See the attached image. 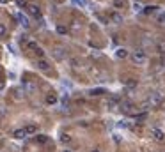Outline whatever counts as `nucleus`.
Wrapping results in <instances>:
<instances>
[{
  "instance_id": "nucleus-40",
  "label": "nucleus",
  "mask_w": 165,
  "mask_h": 152,
  "mask_svg": "<svg viewBox=\"0 0 165 152\" xmlns=\"http://www.w3.org/2000/svg\"><path fill=\"white\" fill-rule=\"evenodd\" d=\"M133 2H137V4H138V2H140V0H133Z\"/></svg>"
},
{
  "instance_id": "nucleus-8",
  "label": "nucleus",
  "mask_w": 165,
  "mask_h": 152,
  "mask_svg": "<svg viewBox=\"0 0 165 152\" xmlns=\"http://www.w3.org/2000/svg\"><path fill=\"white\" fill-rule=\"evenodd\" d=\"M108 18H110V21L115 23V25H121L122 21H124V18H122V14H119V13H115V11H112L110 14H108Z\"/></svg>"
},
{
  "instance_id": "nucleus-21",
  "label": "nucleus",
  "mask_w": 165,
  "mask_h": 152,
  "mask_svg": "<svg viewBox=\"0 0 165 152\" xmlns=\"http://www.w3.org/2000/svg\"><path fill=\"white\" fill-rule=\"evenodd\" d=\"M36 142L37 143H46V142H48V136H46V134H37Z\"/></svg>"
},
{
  "instance_id": "nucleus-29",
  "label": "nucleus",
  "mask_w": 165,
  "mask_h": 152,
  "mask_svg": "<svg viewBox=\"0 0 165 152\" xmlns=\"http://www.w3.org/2000/svg\"><path fill=\"white\" fill-rule=\"evenodd\" d=\"M57 34H62V36H64V34H68V29L62 27V25H59V27H57Z\"/></svg>"
},
{
  "instance_id": "nucleus-36",
  "label": "nucleus",
  "mask_w": 165,
  "mask_h": 152,
  "mask_svg": "<svg viewBox=\"0 0 165 152\" xmlns=\"http://www.w3.org/2000/svg\"><path fill=\"white\" fill-rule=\"evenodd\" d=\"M114 142H117V143H119V142H121V136H119V134H114Z\"/></svg>"
},
{
  "instance_id": "nucleus-23",
  "label": "nucleus",
  "mask_w": 165,
  "mask_h": 152,
  "mask_svg": "<svg viewBox=\"0 0 165 152\" xmlns=\"http://www.w3.org/2000/svg\"><path fill=\"white\" fill-rule=\"evenodd\" d=\"M73 4H76V6H80V7H87V6H89L87 0H73Z\"/></svg>"
},
{
  "instance_id": "nucleus-39",
  "label": "nucleus",
  "mask_w": 165,
  "mask_h": 152,
  "mask_svg": "<svg viewBox=\"0 0 165 152\" xmlns=\"http://www.w3.org/2000/svg\"><path fill=\"white\" fill-rule=\"evenodd\" d=\"M62 152H73V150H69V149H66V150H62Z\"/></svg>"
},
{
  "instance_id": "nucleus-10",
  "label": "nucleus",
  "mask_w": 165,
  "mask_h": 152,
  "mask_svg": "<svg viewBox=\"0 0 165 152\" xmlns=\"http://www.w3.org/2000/svg\"><path fill=\"white\" fill-rule=\"evenodd\" d=\"M52 55H53L55 60H64L66 58V50L64 48H55V50L52 51Z\"/></svg>"
},
{
  "instance_id": "nucleus-28",
  "label": "nucleus",
  "mask_w": 165,
  "mask_h": 152,
  "mask_svg": "<svg viewBox=\"0 0 165 152\" xmlns=\"http://www.w3.org/2000/svg\"><path fill=\"white\" fill-rule=\"evenodd\" d=\"M7 34V29H6V25L4 23H0V37H4Z\"/></svg>"
},
{
  "instance_id": "nucleus-17",
  "label": "nucleus",
  "mask_w": 165,
  "mask_h": 152,
  "mask_svg": "<svg viewBox=\"0 0 165 152\" xmlns=\"http://www.w3.org/2000/svg\"><path fill=\"white\" fill-rule=\"evenodd\" d=\"M14 138H16V140H23V138H27L25 129H16L14 131Z\"/></svg>"
},
{
  "instance_id": "nucleus-15",
  "label": "nucleus",
  "mask_w": 165,
  "mask_h": 152,
  "mask_svg": "<svg viewBox=\"0 0 165 152\" xmlns=\"http://www.w3.org/2000/svg\"><path fill=\"white\" fill-rule=\"evenodd\" d=\"M115 57L117 58H126L128 57V50H126V48H117V50H115Z\"/></svg>"
},
{
  "instance_id": "nucleus-12",
  "label": "nucleus",
  "mask_w": 165,
  "mask_h": 152,
  "mask_svg": "<svg viewBox=\"0 0 165 152\" xmlns=\"http://www.w3.org/2000/svg\"><path fill=\"white\" fill-rule=\"evenodd\" d=\"M87 94L93 95V97H98V95L107 94V90H105V88H101V87H98V88H91V90H87Z\"/></svg>"
},
{
  "instance_id": "nucleus-34",
  "label": "nucleus",
  "mask_w": 165,
  "mask_h": 152,
  "mask_svg": "<svg viewBox=\"0 0 165 152\" xmlns=\"http://www.w3.org/2000/svg\"><path fill=\"white\" fill-rule=\"evenodd\" d=\"M114 6H115V7H122V6H124V2H122V0H115Z\"/></svg>"
},
{
  "instance_id": "nucleus-14",
  "label": "nucleus",
  "mask_w": 165,
  "mask_h": 152,
  "mask_svg": "<svg viewBox=\"0 0 165 152\" xmlns=\"http://www.w3.org/2000/svg\"><path fill=\"white\" fill-rule=\"evenodd\" d=\"M23 129H25L27 136H29V134H36V133H37V126H34V124H29V126H25Z\"/></svg>"
},
{
  "instance_id": "nucleus-6",
  "label": "nucleus",
  "mask_w": 165,
  "mask_h": 152,
  "mask_svg": "<svg viewBox=\"0 0 165 152\" xmlns=\"http://www.w3.org/2000/svg\"><path fill=\"white\" fill-rule=\"evenodd\" d=\"M14 16H16V20H18V23L22 25L23 29H29V25H30V23H29V18H27V16L23 14V13H16Z\"/></svg>"
},
{
  "instance_id": "nucleus-5",
  "label": "nucleus",
  "mask_w": 165,
  "mask_h": 152,
  "mask_svg": "<svg viewBox=\"0 0 165 152\" xmlns=\"http://www.w3.org/2000/svg\"><path fill=\"white\" fill-rule=\"evenodd\" d=\"M119 103H121V97H119L117 94H114V95H112V97L107 101V108H108V110H115L117 106H119Z\"/></svg>"
},
{
  "instance_id": "nucleus-24",
  "label": "nucleus",
  "mask_w": 165,
  "mask_h": 152,
  "mask_svg": "<svg viewBox=\"0 0 165 152\" xmlns=\"http://www.w3.org/2000/svg\"><path fill=\"white\" fill-rule=\"evenodd\" d=\"M115 127H119V129H126V127H128V122H126V120H119V122L115 124Z\"/></svg>"
},
{
  "instance_id": "nucleus-9",
  "label": "nucleus",
  "mask_w": 165,
  "mask_h": 152,
  "mask_svg": "<svg viewBox=\"0 0 165 152\" xmlns=\"http://www.w3.org/2000/svg\"><path fill=\"white\" fill-rule=\"evenodd\" d=\"M23 92L25 94H32V92H36V83H32V81H23Z\"/></svg>"
},
{
  "instance_id": "nucleus-16",
  "label": "nucleus",
  "mask_w": 165,
  "mask_h": 152,
  "mask_svg": "<svg viewBox=\"0 0 165 152\" xmlns=\"http://www.w3.org/2000/svg\"><path fill=\"white\" fill-rule=\"evenodd\" d=\"M156 51L158 53H162V55H165V39L156 41Z\"/></svg>"
},
{
  "instance_id": "nucleus-11",
  "label": "nucleus",
  "mask_w": 165,
  "mask_h": 152,
  "mask_svg": "<svg viewBox=\"0 0 165 152\" xmlns=\"http://www.w3.org/2000/svg\"><path fill=\"white\" fill-rule=\"evenodd\" d=\"M36 65H37V69H41V71H48V69H50V62L44 60V58H39L36 62Z\"/></svg>"
},
{
  "instance_id": "nucleus-31",
  "label": "nucleus",
  "mask_w": 165,
  "mask_h": 152,
  "mask_svg": "<svg viewBox=\"0 0 165 152\" xmlns=\"http://www.w3.org/2000/svg\"><path fill=\"white\" fill-rule=\"evenodd\" d=\"M142 6H140V4H137V2H135V4H133V11H135V13H142Z\"/></svg>"
},
{
  "instance_id": "nucleus-38",
  "label": "nucleus",
  "mask_w": 165,
  "mask_h": 152,
  "mask_svg": "<svg viewBox=\"0 0 165 152\" xmlns=\"http://www.w3.org/2000/svg\"><path fill=\"white\" fill-rule=\"evenodd\" d=\"M93 152H101V150H100V149H94V150H93Z\"/></svg>"
},
{
  "instance_id": "nucleus-33",
  "label": "nucleus",
  "mask_w": 165,
  "mask_h": 152,
  "mask_svg": "<svg viewBox=\"0 0 165 152\" xmlns=\"http://www.w3.org/2000/svg\"><path fill=\"white\" fill-rule=\"evenodd\" d=\"M16 4H18L20 7H27V2H25V0H16Z\"/></svg>"
},
{
  "instance_id": "nucleus-30",
  "label": "nucleus",
  "mask_w": 165,
  "mask_h": 152,
  "mask_svg": "<svg viewBox=\"0 0 165 152\" xmlns=\"http://www.w3.org/2000/svg\"><path fill=\"white\" fill-rule=\"evenodd\" d=\"M69 64H71V67H80V60H78V58H71V60H69Z\"/></svg>"
},
{
  "instance_id": "nucleus-2",
  "label": "nucleus",
  "mask_w": 165,
  "mask_h": 152,
  "mask_svg": "<svg viewBox=\"0 0 165 152\" xmlns=\"http://www.w3.org/2000/svg\"><path fill=\"white\" fill-rule=\"evenodd\" d=\"M117 108L121 110L124 115H131V113H137V111H138V108H137V106H135L131 101H130V99H124V101H121Z\"/></svg>"
},
{
  "instance_id": "nucleus-27",
  "label": "nucleus",
  "mask_w": 165,
  "mask_h": 152,
  "mask_svg": "<svg viewBox=\"0 0 165 152\" xmlns=\"http://www.w3.org/2000/svg\"><path fill=\"white\" fill-rule=\"evenodd\" d=\"M60 85H62L64 88H71L73 87V83L69 80H62V81H60Z\"/></svg>"
},
{
  "instance_id": "nucleus-1",
  "label": "nucleus",
  "mask_w": 165,
  "mask_h": 152,
  "mask_svg": "<svg viewBox=\"0 0 165 152\" xmlns=\"http://www.w3.org/2000/svg\"><path fill=\"white\" fill-rule=\"evenodd\" d=\"M162 101H163V94H162V92H153V94L147 97V101L142 104V110L146 111L147 108H158V106L162 104Z\"/></svg>"
},
{
  "instance_id": "nucleus-4",
  "label": "nucleus",
  "mask_w": 165,
  "mask_h": 152,
  "mask_svg": "<svg viewBox=\"0 0 165 152\" xmlns=\"http://www.w3.org/2000/svg\"><path fill=\"white\" fill-rule=\"evenodd\" d=\"M27 13H29L32 18H36V20H41V9L37 7L36 4H27Z\"/></svg>"
},
{
  "instance_id": "nucleus-3",
  "label": "nucleus",
  "mask_w": 165,
  "mask_h": 152,
  "mask_svg": "<svg viewBox=\"0 0 165 152\" xmlns=\"http://www.w3.org/2000/svg\"><path fill=\"white\" fill-rule=\"evenodd\" d=\"M131 60L137 65H144L147 62V55H146L144 50H135V51H131Z\"/></svg>"
},
{
  "instance_id": "nucleus-13",
  "label": "nucleus",
  "mask_w": 165,
  "mask_h": 152,
  "mask_svg": "<svg viewBox=\"0 0 165 152\" xmlns=\"http://www.w3.org/2000/svg\"><path fill=\"white\" fill-rule=\"evenodd\" d=\"M158 9H160L158 6H146V7L142 9V13H144V14H147V16H151V14H155Z\"/></svg>"
},
{
  "instance_id": "nucleus-20",
  "label": "nucleus",
  "mask_w": 165,
  "mask_h": 152,
  "mask_svg": "<svg viewBox=\"0 0 165 152\" xmlns=\"http://www.w3.org/2000/svg\"><path fill=\"white\" fill-rule=\"evenodd\" d=\"M46 103H48V104H55V103H57V95H55V94H48V95H46Z\"/></svg>"
},
{
  "instance_id": "nucleus-18",
  "label": "nucleus",
  "mask_w": 165,
  "mask_h": 152,
  "mask_svg": "<svg viewBox=\"0 0 165 152\" xmlns=\"http://www.w3.org/2000/svg\"><path fill=\"white\" fill-rule=\"evenodd\" d=\"M124 85L131 90V88H135L137 87V80H133V78H128V80H124Z\"/></svg>"
},
{
  "instance_id": "nucleus-19",
  "label": "nucleus",
  "mask_w": 165,
  "mask_h": 152,
  "mask_svg": "<svg viewBox=\"0 0 165 152\" xmlns=\"http://www.w3.org/2000/svg\"><path fill=\"white\" fill-rule=\"evenodd\" d=\"M147 119V113L146 111H142V113H135V122H144Z\"/></svg>"
},
{
  "instance_id": "nucleus-35",
  "label": "nucleus",
  "mask_w": 165,
  "mask_h": 152,
  "mask_svg": "<svg viewBox=\"0 0 165 152\" xmlns=\"http://www.w3.org/2000/svg\"><path fill=\"white\" fill-rule=\"evenodd\" d=\"M7 50L11 51V53H16V51H14V46H13V44H7Z\"/></svg>"
},
{
  "instance_id": "nucleus-26",
  "label": "nucleus",
  "mask_w": 165,
  "mask_h": 152,
  "mask_svg": "<svg viewBox=\"0 0 165 152\" xmlns=\"http://www.w3.org/2000/svg\"><path fill=\"white\" fill-rule=\"evenodd\" d=\"M60 142H62V143H71V136H69V134H62V136H60Z\"/></svg>"
},
{
  "instance_id": "nucleus-32",
  "label": "nucleus",
  "mask_w": 165,
  "mask_h": 152,
  "mask_svg": "<svg viewBox=\"0 0 165 152\" xmlns=\"http://www.w3.org/2000/svg\"><path fill=\"white\" fill-rule=\"evenodd\" d=\"M34 53H36L37 57H43V55H44V51H43V50H41V48H39V46H37L36 50H34Z\"/></svg>"
},
{
  "instance_id": "nucleus-7",
  "label": "nucleus",
  "mask_w": 165,
  "mask_h": 152,
  "mask_svg": "<svg viewBox=\"0 0 165 152\" xmlns=\"http://www.w3.org/2000/svg\"><path fill=\"white\" fill-rule=\"evenodd\" d=\"M151 136L155 138L156 142H163V140H165V133H163L162 129L155 127V129H151Z\"/></svg>"
},
{
  "instance_id": "nucleus-22",
  "label": "nucleus",
  "mask_w": 165,
  "mask_h": 152,
  "mask_svg": "<svg viewBox=\"0 0 165 152\" xmlns=\"http://www.w3.org/2000/svg\"><path fill=\"white\" fill-rule=\"evenodd\" d=\"M23 94H25V92H23L22 87H20V88H14V97H16V99H22Z\"/></svg>"
},
{
  "instance_id": "nucleus-25",
  "label": "nucleus",
  "mask_w": 165,
  "mask_h": 152,
  "mask_svg": "<svg viewBox=\"0 0 165 152\" xmlns=\"http://www.w3.org/2000/svg\"><path fill=\"white\" fill-rule=\"evenodd\" d=\"M156 21H158V23H162V25L165 23V11H162V13L156 16Z\"/></svg>"
},
{
  "instance_id": "nucleus-37",
  "label": "nucleus",
  "mask_w": 165,
  "mask_h": 152,
  "mask_svg": "<svg viewBox=\"0 0 165 152\" xmlns=\"http://www.w3.org/2000/svg\"><path fill=\"white\" fill-rule=\"evenodd\" d=\"M9 0H0V4H7Z\"/></svg>"
}]
</instances>
